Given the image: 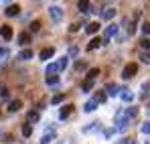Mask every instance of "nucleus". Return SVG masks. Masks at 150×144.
I'll list each match as a JSON object with an SVG mask.
<instances>
[{"mask_svg": "<svg viewBox=\"0 0 150 144\" xmlns=\"http://www.w3.org/2000/svg\"><path fill=\"white\" fill-rule=\"evenodd\" d=\"M101 43H103V41H101L100 37H93V39L89 41V45H87V51H93V49H98Z\"/></svg>", "mask_w": 150, "mask_h": 144, "instance_id": "9b49d317", "label": "nucleus"}, {"mask_svg": "<svg viewBox=\"0 0 150 144\" xmlns=\"http://www.w3.org/2000/svg\"><path fill=\"white\" fill-rule=\"evenodd\" d=\"M8 57V49H4V47H0V61H4Z\"/></svg>", "mask_w": 150, "mask_h": 144, "instance_id": "2f4dec72", "label": "nucleus"}, {"mask_svg": "<svg viewBox=\"0 0 150 144\" xmlns=\"http://www.w3.org/2000/svg\"><path fill=\"white\" fill-rule=\"evenodd\" d=\"M142 33H144V35H150V23L142 24Z\"/></svg>", "mask_w": 150, "mask_h": 144, "instance_id": "c9c22d12", "label": "nucleus"}, {"mask_svg": "<svg viewBox=\"0 0 150 144\" xmlns=\"http://www.w3.org/2000/svg\"><path fill=\"white\" fill-rule=\"evenodd\" d=\"M101 16H103L105 21H112V18L116 16V8H105V10L101 12Z\"/></svg>", "mask_w": 150, "mask_h": 144, "instance_id": "ddd939ff", "label": "nucleus"}, {"mask_svg": "<svg viewBox=\"0 0 150 144\" xmlns=\"http://www.w3.org/2000/svg\"><path fill=\"white\" fill-rule=\"evenodd\" d=\"M30 134H33V126H30V124H23V136L28 138Z\"/></svg>", "mask_w": 150, "mask_h": 144, "instance_id": "412c9836", "label": "nucleus"}, {"mask_svg": "<svg viewBox=\"0 0 150 144\" xmlns=\"http://www.w3.org/2000/svg\"><path fill=\"white\" fill-rule=\"evenodd\" d=\"M85 67H87V63H85V61H77V65H75V69H77V71H81V69H85Z\"/></svg>", "mask_w": 150, "mask_h": 144, "instance_id": "473e14b6", "label": "nucleus"}, {"mask_svg": "<svg viewBox=\"0 0 150 144\" xmlns=\"http://www.w3.org/2000/svg\"><path fill=\"white\" fill-rule=\"evenodd\" d=\"M67 63H69V57H61V59L57 61V65H59V71H61V69H65V67H67Z\"/></svg>", "mask_w": 150, "mask_h": 144, "instance_id": "393cba45", "label": "nucleus"}, {"mask_svg": "<svg viewBox=\"0 0 150 144\" xmlns=\"http://www.w3.org/2000/svg\"><path fill=\"white\" fill-rule=\"evenodd\" d=\"M142 132H144V134H150V122H144V124H142Z\"/></svg>", "mask_w": 150, "mask_h": 144, "instance_id": "f704fd0d", "label": "nucleus"}, {"mask_svg": "<svg viewBox=\"0 0 150 144\" xmlns=\"http://www.w3.org/2000/svg\"><path fill=\"white\" fill-rule=\"evenodd\" d=\"M126 118H128V120L138 118V108H128V110H126Z\"/></svg>", "mask_w": 150, "mask_h": 144, "instance_id": "4468645a", "label": "nucleus"}, {"mask_svg": "<svg viewBox=\"0 0 150 144\" xmlns=\"http://www.w3.org/2000/svg\"><path fill=\"white\" fill-rule=\"evenodd\" d=\"M39 116H41L39 110H30V112H28V120H30V122H37V120H39Z\"/></svg>", "mask_w": 150, "mask_h": 144, "instance_id": "a878e982", "label": "nucleus"}, {"mask_svg": "<svg viewBox=\"0 0 150 144\" xmlns=\"http://www.w3.org/2000/svg\"><path fill=\"white\" fill-rule=\"evenodd\" d=\"M98 128H100V122H91L89 126H85V128H83V132L87 134V132H93V130H98Z\"/></svg>", "mask_w": 150, "mask_h": 144, "instance_id": "aec40b11", "label": "nucleus"}, {"mask_svg": "<svg viewBox=\"0 0 150 144\" xmlns=\"http://www.w3.org/2000/svg\"><path fill=\"white\" fill-rule=\"evenodd\" d=\"M28 28H30L33 33H37V31L41 28V21H35V23H30V26H28Z\"/></svg>", "mask_w": 150, "mask_h": 144, "instance_id": "c756f323", "label": "nucleus"}, {"mask_svg": "<svg viewBox=\"0 0 150 144\" xmlns=\"http://www.w3.org/2000/svg\"><path fill=\"white\" fill-rule=\"evenodd\" d=\"M23 108V101L21 99H12L10 104H8V112H18Z\"/></svg>", "mask_w": 150, "mask_h": 144, "instance_id": "1a4fd4ad", "label": "nucleus"}, {"mask_svg": "<svg viewBox=\"0 0 150 144\" xmlns=\"http://www.w3.org/2000/svg\"><path fill=\"white\" fill-rule=\"evenodd\" d=\"M120 96H122L124 101H132V99H134V94H130L128 89H122V94H120Z\"/></svg>", "mask_w": 150, "mask_h": 144, "instance_id": "5701e85b", "label": "nucleus"}, {"mask_svg": "<svg viewBox=\"0 0 150 144\" xmlns=\"http://www.w3.org/2000/svg\"><path fill=\"white\" fill-rule=\"evenodd\" d=\"M0 37H2L4 41H10V39H12V26H10V24H2V26H0Z\"/></svg>", "mask_w": 150, "mask_h": 144, "instance_id": "f03ea898", "label": "nucleus"}, {"mask_svg": "<svg viewBox=\"0 0 150 144\" xmlns=\"http://www.w3.org/2000/svg\"><path fill=\"white\" fill-rule=\"evenodd\" d=\"M28 43H30V35H28V33H21V35H18V45L25 47Z\"/></svg>", "mask_w": 150, "mask_h": 144, "instance_id": "f8f14e48", "label": "nucleus"}, {"mask_svg": "<svg viewBox=\"0 0 150 144\" xmlns=\"http://www.w3.org/2000/svg\"><path fill=\"white\" fill-rule=\"evenodd\" d=\"M98 31H100V23H89L87 24V33H89V35H96Z\"/></svg>", "mask_w": 150, "mask_h": 144, "instance_id": "dca6fc26", "label": "nucleus"}, {"mask_svg": "<svg viewBox=\"0 0 150 144\" xmlns=\"http://www.w3.org/2000/svg\"><path fill=\"white\" fill-rule=\"evenodd\" d=\"M148 114H150V106H148Z\"/></svg>", "mask_w": 150, "mask_h": 144, "instance_id": "4c0bfd02", "label": "nucleus"}, {"mask_svg": "<svg viewBox=\"0 0 150 144\" xmlns=\"http://www.w3.org/2000/svg\"><path fill=\"white\" fill-rule=\"evenodd\" d=\"M98 75H100V69H98V67H93V69H89V71H87V79H89V81H93Z\"/></svg>", "mask_w": 150, "mask_h": 144, "instance_id": "a211bd4d", "label": "nucleus"}, {"mask_svg": "<svg viewBox=\"0 0 150 144\" xmlns=\"http://www.w3.org/2000/svg\"><path fill=\"white\" fill-rule=\"evenodd\" d=\"M116 33H118V26H116V24H110V26L105 28V33H103V43H108Z\"/></svg>", "mask_w": 150, "mask_h": 144, "instance_id": "20e7f679", "label": "nucleus"}, {"mask_svg": "<svg viewBox=\"0 0 150 144\" xmlns=\"http://www.w3.org/2000/svg\"><path fill=\"white\" fill-rule=\"evenodd\" d=\"M77 8H79L81 12H93V10H91V2H89V0H79V2H77Z\"/></svg>", "mask_w": 150, "mask_h": 144, "instance_id": "0eeeda50", "label": "nucleus"}, {"mask_svg": "<svg viewBox=\"0 0 150 144\" xmlns=\"http://www.w3.org/2000/svg\"><path fill=\"white\" fill-rule=\"evenodd\" d=\"M105 89H108V96H116V94H118V92H120V89H118V85H116V83H110V85H108V87H105Z\"/></svg>", "mask_w": 150, "mask_h": 144, "instance_id": "6ab92c4d", "label": "nucleus"}, {"mask_svg": "<svg viewBox=\"0 0 150 144\" xmlns=\"http://www.w3.org/2000/svg\"><path fill=\"white\" fill-rule=\"evenodd\" d=\"M105 92H98V94H96V97H93V99H96V101H98V104H101V101H105Z\"/></svg>", "mask_w": 150, "mask_h": 144, "instance_id": "bb28decb", "label": "nucleus"}, {"mask_svg": "<svg viewBox=\"0 0 150 144\" xmlns=\"http://www.w3.org/2000/svg\"><path fill=\"white\" fill-rule=\"evenodd\" d=\"M53 55H55V49L53 47H45L41 53H39V59H41V61H49Z\"/></svg>", "mask_w": 150, "mask_h": 144, "instance_id": "7ed1b4c3", "label": "nucleus"}, {"mask_svg": "<svg viewBox=\"0 0 150 144\" xmlns=\"http://www.w3.org/2000/svg\"><path fill=\"white\" fill-rule=\"evenodd\" d=\"M91 87H93V81H89V79H85V81H83V85H81V89H83V92H89Z\"/></svg>", "mask_w": 150, "mask_h": 144, "instance_id": "cd10ccee", "label": "nucleus"}, {"mask_svg": "<svg viewBox=\"0 0 150 144\" xmlns=\"http://www.w3.org/2000/svg\"><path fill=\"white\" fill-rule=\"evenodd\" d=\"M0 97H8V87L4 83H0Z\"/></svg>", "mask_w": 150, "mask_h": 144, "instance_id": "c85d7f7f", "label": "nucleus"}, {"mask_svg": "<svg viewBox=\"0 0 150 144\" xmlns=\"http://www.w3.org/2000/svg\"><path fill=\"white\" fill-rule=\"evenodd\" d=\"M132 144H134V142H132Z\"/></svg>", "mask_w": 150, "mask_h": 144, "instance_id": "58836bf2", "label": "nucleus"}, {"mask_svg": "<svg viewBox=\"0 0 150 144\" xmlns=\"http://www.w3.org/2000/svg\"><path fill=\"white\" fill-rule=\"evenodd\" d=\"M77 28H79V24H77V23H73V24H71V26H69V33H75Z\"/></svg>", "mask_w": 150, "mask_h": 144, "instance_id": "e433bc0d", "label": "nucleus"}, {"mask_svg": "<svg viewBox=\"0 0 150 144\" xmlns=\"http://www.w3.org/2000/svg\"><path fill=\"white\" fill-rule=\"evenodd\" d=\"M59 71V65L57 63H49L47 65V75H53V73H57Z\"/></svg>", "mask_w": 150, "mask_h": 144, "instance_id": "4be33fe9", "label": "nucleus"}, {"mask_svg": "<svg viewBox=\"0 0 150 144\" xmlns=\"http://www.w3.org/2000/svg\"><path fill=\"white\" fill-rule=\"evenodd\" d=\"M96 108H98V101H96V99H89V101L83 106V110H85V112H93Z\"/></svg>", "mask_w": 150, "mask_h": 144, "instance_id": "2eb2a0df", "label": "nucleus"}, {"mask_svg": "<svg viewBox=\"0 0 150 144\" xmlns=\"http://www.w3.org/2000/svg\"><path fill=\"white\" fill-rule=\"evenodd\" d=\"M18 59H21V61H28V59H33V49H25V51H21V53H18Z\"/></svg>", "mask_w": 150, "mask_h": 144, "instance_id": "9d476101", "label": "nucleus"}, {"mask_svg": "<svg viewBox=\"0 0 150 144\" xmlns=\"http://www.w3.org/2000/svg\"><path fill=\"white\" fill-rule=\"evenodd\" d=\"M47 85H59V77L57 75H47Z\"/></svg>", "mask_w": 150, "mask_h": 144, "instance_id": "b1692460", "label": "nucleus"}, {"mask_svg": "<svg viewBox=\"0 0 150 144\" xmlns=\"http://www.w3.org/2000/svg\"><path fill=\"white\" fill-rule=\"evenodd\" d=\"M18 12H21V6H18V4H10V6L4 10V14H6V16H16Z\"/></svg>", "mask_w": 150, "mask_h": 144, "instance_id": "6e6552de", "label": "nucleus"}, {"mask_svg": "<svg viewBox=\"0 0 150 144\" xmlns=\"http://www.w3.org/2000/svg\"><path fill=\"white\" fill-rule=\"evenodd\" d=\"M53 138H55V132L51 130V132H47V134H45V136L41 138V144H49L51 140H53Z\"/></svg>", "mask_w": 150, "mask_h": 144, "instance_id": "f3484780", "label": "nucleus"}, {"mask_svg": "<svg viewBox=\"0 0 150 144\" xmlns=\"http://www.w3.org/2000/svg\"><path fill=\"white\" fill-rule=\"evenodd\" d=\"M71 112H73V106H71V104H67V106H63V108H61L59 118H61V120H65V118H69V116H71Z\"/></svg>", "mask_w": 150, "mask_h": 144, "instance_id": "423d86ee", "label": "nucleus"}, {"mask_svg": "<svg viewBox=\"0 0 150 144\" xmlns=\"http://www.w3.org/2000/svg\"><path fill=\"white\" fill-rule=\"evenodd\" d=\"M63 99H65V96H63V94H59V96H55L53 99H51V104H61Z\"/></svg>", "mask_w": 150, "mask_h": 144, "instance_id": "7c9ffc66", "label": "nucleus"}, {"mask_svg": "<svg viewBox=\"0 0 150 144\" xmlns=\"http://www.w3.org/2000/svg\"><path fill=\"white\" fill-rule=\"evenodd\" d=\"M49 14H51V18H53V21H61V18H63V10H61L59 6H51V8H49Z\"/></svg>", "mask_w": 150, "mask_h": 144, "instance_id": "39448f33", "label": "nucleus"}, {"mask_svg": "<svg viewBox=\"0 0 150 144\" xmlns=\"http://www.w3.org/2000/svg\"><path fill=\"white\" fill-rule=\"evenodd\" d=\"M136 71H138V65H136V63H128L124 67V71H122V77H124V79H130V77L136 75Z\"/></svg>", "mask_w": 150, "mask_h": 144, "instance_id": "f257e3e1", "label": "nucleus"}, {"mask_svg": "<svg viewBox=\"0 0 150 144\" xmlns=\"http://www.w3.org/2000/svg\"><path fill=\"white\" fill-rule=\"evenodd\" d=\"M140 47H142V49H150V41L146 39V37H144V39L140 41Z\"/></svg>", "mask_w": 150, "mask_h": 144, "instance_id": "72a5a7b5", "label": "nucleus"}]
</instances>
